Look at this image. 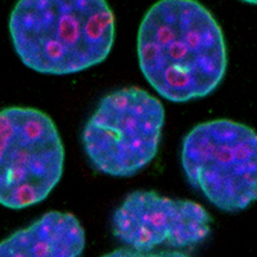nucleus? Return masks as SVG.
Listing matches in <instances>:
<instances>
[{"label":"nucleus","instance_id":"obj_4","mask_svg":"<svg viewBox=\"0 0 257 257\" xmlns=\"http://www.w3.org/2000/svg\"><path fill=\"white\" fill-rule=\"evenodd\" d=\"M181 167L190 187L229 213L257 198V138L253 128L226 118L196 125L181 143Z\"/></svg>","mask_w":257,"mask_h":257},{"label":"nucleus","instance_id":"obj_8","mask_svg":"<svg viewBox=\"0 0 257 257\" xmlns=\"http://www.w3.org/2000/svg\"><path fill=\"white\" fill-rule=\"evenodd\" d=\"M102 257H190L181 251H162V252H138L128 249L126 247L117 248L108 253L103 254Z\"/></svg>","mask_w":257,"mask_h":257},{"label":"nucleus","instance_id":"obj_5","mask_svg":"<svg viewBox=\"0 0 257 257\" xmlns=\"http://www.w3.org/2000/svg\"><path fill=\"white\" fill-rule=\"evenodd\" d=\"M63 170V142L49 114L30 107L0 111V205H38L58 185Z\"/></svg>","mask_w":257,"mask_h":257},{"label":"nucleus","instance_id":"obj_6","mask_svg":"<svg viewBox=\"0 0 257 257\" xmlns=\"http://www.w3.org/2000/svg\"><path fill=\"white\" fill-rule=\"evenodd\" d=\"M211 225L212 217L202 205L153 190L128 193L111 217L113 237L138 252L192 249L210 237Z\"/></svg>","mask_w":257,"mask_h":257},{"label":"nucleus","instance_id":"obj_1","mask_svg":"<svg viewBox=\"0 0 257 257\" xmlns=\"http://www.w3.org/2000/svg\"><path fill=\"white\" fill-rule=\"evenodd\" d=\"M138 61L156 93L175 103L210 95L228 68L224 34L197 0H158L138 31Z\"/></svg>","mask_w":257,"mask_h":257},{"label":"nucleus","instance_id":"obj_7","mask_svg":"<svg viewBox=\"0 0 257 257\" xmlns=\"http://www.w3.org/2000/svg\"><path fill=\"white\" fill-rule=\"evenodd\" d=\"M85 230L75 215L49 211L0 242V257H82Z\"/></svg>","mask_w":257,"mask_h":257},{"label":"nucleus","instance_id":"obj_9","mask_svg":"<svg viewBox=\"0 0 257 257\" xmlns=\"http://www.w3.org/2000/svg\"><path fill=\"white\" fill-rule=\"evenodd\" d=\"M242 2H244V3H248V4H252V6H254L257 0H242Z\"/></svg>","mask_w":257,"mask_h":257},{"label":"nucleus","instance_id":"obj_3","mask_svg":"<svg viewBox=\"0 0 257 257\" xmlns=\"http://www.w3.org/2000/svg\"><path fill=\"white\" fill-rule=\"evenodd\" d=\"M165 117L162 102L144 89L130 86L108 93L82 128L89 164L113 178L139 174L157 157Z\"/></svg>","mask_w":257,"mask_h":257},{"label":"nucleus","instance_id":"obj_2","mask_svg":"<svg viewBox=\"0 0 257 257\" xmlns=\"http://www.w3.org/2000/svg\"><path fill=\"white\" fill-rule=\"evenodd\" d=\"M9 35L21 62L44 75H72L105 61L116 22L107 0H18Z\"/></svg>","mask_w":257,"mask_h":257}]
</instances>
